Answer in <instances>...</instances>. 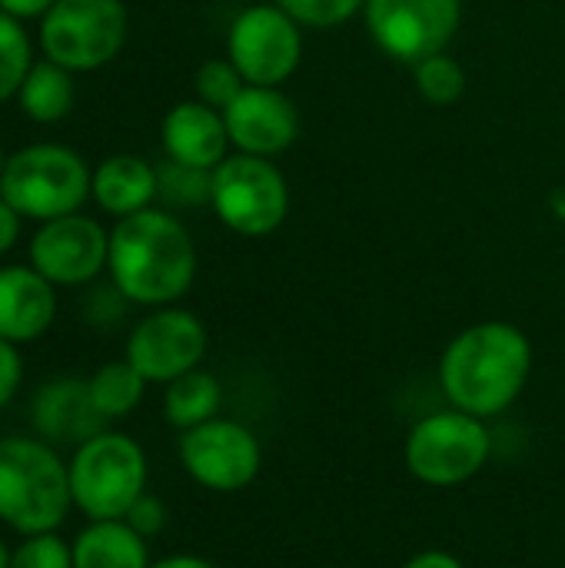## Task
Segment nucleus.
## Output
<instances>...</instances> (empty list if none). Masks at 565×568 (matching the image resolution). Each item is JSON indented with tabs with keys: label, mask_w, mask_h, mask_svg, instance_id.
Returning a JSON list of instances; mask_svg holds the SVG:
<instances>
[{
	"label": "nucleus",
	"mask_w": 565,
	"mask_h": 568,
	"mask_svg": "<svg viewBox=\"0 0 565 568\" xmlns=\"http://www.w3.org/2000/svg\"><path fill=\"white\" fill-rule=\"evenodd\" d=\"M533 376L529 336L503 320L476 323L450 339L440 356V386L453 409L480 419L503 416Z\"/></svg>",
	"instance_id": "nucleus-1"
},
{
	"label": "nucleus",
	"mask_w": 565,
	"mask_h": 568,
	"mask_svg": "<svg viewBox=\"0 0 565 568\" xmlns=\"http://www.w3.org/2000/svg\"><path fill=\"white\" fill-rule=\"evenodd\" d=\"M110 283L127 303L173 306L196 280V246L190 230L163 210H140L117 220L107 256Z\"/></svg>",
	"instance_id": "nucleus-2"
},
{
	"label": "nucleus",
	"mask_w": 565,
	"mask_h": 568,
	"mask_svg": "<svg viewBox=\"0 0 565 568\" xmlns=\"http://www.w3.org/2000/svg\"><path fill=\"white\" fill-rule=\"evenodd\" d=\"M73 509L70 463L40 436L0 439V523L17 536L57 532Z\"/></svg>",
	"instance_id": "nucleus-3"
},
{
	"label": "nucleus",
	"mask_w": 565,
	"mask_h": 568,
	"mask_svg": "<svg viewBox=\"0 0 565 568\" xmlns=\"http://www.w3.org/2000/svg\"><path fill=\"white\" fill-rule=\"evenodd\" d=\"M93 170L63 143H30L7 156L0 173V196L23 220H57L80 213L90 196Z\"/></svg>",
	"instance_id": "nucleus-4"
},
{
	"label": "nucleus",
	"mask_w": 565,
	"mask_h": 568,
	"mask_svg": "<svg viewBox=\"0 0 565 568\" xmlns=\"http://www.w3.org/2000/svg\"><path fill=\"white\" fill-rule=\"evenodd\" d=\"M147 479H150L147 453L127 433L103 429L73 449L70 459L73 509H80L90 523L123 519L130 506L147 493Z\"/></svg>",
	"instance_id": "nucleus-5"
},
{
	"label": "nucleus",
	"mask_w": 565,
	"mask_h": 568,
	"mask_svg": "<svg viewBox=\"0 0 565 568\" xmlns=\"http://www.w3.org/2000/svg\"><path fill=\"white\" fill-rule=\"evenodd\" d=\"M490 456L493 436L486 419L453 406L423 416L403 443L406 469L433 489H453L476 479Z\"/></svg>",
	"instance_id": "nucleus-6"
},
{
	"label": "nucleus",
	"mask_w": 565,
	"mask_h": 568,
	"mask_svg": "<svg viewBox=\"0 0 565 568\" xmlns=\"http://www.w3.org/2000/svg\"><path fill=\"white\" fill-rule=\"evenodd\" d=\"M123 0H57L40 17V50L70 73L107 67L127 43Z\"/></svg>",
	"instance_id": "nucleus-7"
},
{
	"label": "nucleus",
	"mask_w": 565,
	"mask_h": 568,
	"mask_svg": "<svg viewBox=\"0 0 565 568\" xmlns=\"http://www.w3.org/2000/svg\"><path fill=\"white\" fill-rule=\"evenodd\" d=\"M210 206L240 236H270L290 213V186L266 156L233 153L213 170Z\"/></svg>",
	"instance_id": "nucleus-8"
},
{
	"label": "nucleus",
	"mask_w": 565,
	"mask_h": 568,
	"mask_svg": "<svg viewBox=\"0 0 565 568\" xmlns=\"http://www.w3.org/2000/svg\"><path fill=\"white\" fill-rule=\"evenodd\" d=\"M226 57L246 83L280 87L303 60L300 23L280 3H253L230 23Z\"/></svg>",
	"instance_id": "nucleus-9"
},
{
	"label": "nucleus",
	"mask_w": 565,
	"mask_h": 568,
	"mask_svg": "<svg viewBox=\"0 0 565 568\" xmlns=\"http://www.w3.org/2000/svg\"><path fill=\"white\" fill-rule=\"evenodd\" d=\"M176 456L183 473L210 493H240L263 469V446L256 433L223 416L180 433Z\"/></svg>",
	"instance_id": "nucleus-10"
},
{
	"label": "nucleus",
	"mask_w": 565,
	"mask_h": 568,
	"mask_svg": "<svg viewBox=\"0 0 565 568\" xmlns=\"http://www.w3.org/2000/svg\"><path fill=\"white\" fill-rule=\"evenodd\" d=\"M363 17L383 53L403 63H420L453 43L463 0H366Z\"/></svg>",
	"instance_id": "nucleus-11"
},
{
	"label": "nucleus",
	"mask_w": 565,
	"mask_h": 568,
	"mask_svg": "<svg viewBox=\"0 0 565 568\" xmlns=\"http://www.w3.org/2000/svg\"><path fill=\"white\" fill-rule=\"evenodd\" d=\"M210 336L196 313L180 306L150 310L127 336V363L147 383H173L190 369H200Z\"/></svg>",
	"instance_id": "nucleus-12"
},
{
	"label": "nucleus",
	"mask_w": 565,
	"mask_h": 568,
	"mask_svg": "<svg viewBox=\"0 0 565 568\" xmlns=\"http://www.w3.org/2000/svg\"><path fill=\"white\" fill-rule=\"evenodd\" d=\"M110 233L83 213H67L37 226L27 246L30 266L53 286H87L107 270Z\"/></svg>",
	"instance_id": "nucleus-13"
},
{
	"label": "nucleus",
	"mask_w": 565,
	"mask_h": 568,
	"mask_svg": "<svg viewBox=\"0 0 565 568\" xmlns=\"http://www.w3.org/2000/svg\"><path fill=\"white\" fill-rule=\"evenodd\" d=\"M230 143L250 156H280L300 136V113L280 87L246 83L240 97L223 110Z\"/></svg>",
	"instance_id": "nucleus-14"
},
{
	"label": "nucleus",
	"mask_w": 565,
	"mask_h": 568,
	"mask_svg": "<svg viewBox=\"0 0 565 568\" xmlns=\"http://www.w3.org/2000/svg\"><path fill=\"white\" fill-rule=\"evenodd\" d=\"M30 426L50 446H83L107 429V419L97 413L87 379L57 376L43 383L30 399Z\"/></svg>",
	"instance_id": "nucleus-15"
},
{
	"label": "nucleus",
	"mask_w": 565,
	"mask_h": 568,
	"mask_svg": "<svg viewBox=\"0 0 565 568\" xmlns=\"http://www.w3.org/2000/svg\"><path fill=\"white\" fill-rule=\"evenodd\" d=\"M57 320V286L30 263L0 266V339L23 346L40 339Z\"/></svg>",
	"instance_id": "nucleus-16"
},
{
	"label": "nucleus",
	"mask_w": 565,
	"mask_h": 568,
	"mask_svg": "<svg viewBox=\"0 0 565 568\" xmlns=\"http://www.w3.org/2000/svg\"><path fill=\"white\" fill-rule=\"evenodd\" d=\"M160 140H163L167 160H176L196 170H216L226 160V146H230L223 113L206 106L203 100H183L170 106L160 126Z\"/></svg>",
	"instance_id": "nucleus-17"
},
{
	"label": "nucleus",
	"mask_w": 565,
	"mask_h": 568,
	"mask_svg": "<svg viewBox=\"0 0 565 568\" xmlns=\"http://www.w3.org/2000/svg\"><path fill=\"white\" fill-rule=\"evenodd\" d=\"M90 196L103 213L117 220L150 210V203L157 200V166H150L137 153H113L93 170Z\"/></svg>",
	"instance_id": "nucleus-18"
},
{
	"label": "nucleus",
	"mask_w": 565,
	"mask_h": 568,
	"mask_svg": "<svg viewBox=\"0 0 565 568\" xmlns=\"http://www.w3.org/2000/svg\"><path fill=\"white\" fill-rule=\"evenodd\" d=\"M73 568H150L147 539L123 519H100L77 532Z\"/></svg>",
	"instance_id": "nucleus-19"
},
{
	"label": "nucleus",
	"mask_w": 565,
	"mask_h": 568,
	"mask_svg": "<svg viewBox=\"0 0 565 568\" xmlns=\"http://www.w3.org/2000/svg\"><path fill=\"white\" fill-rule=\"evenodd\" d=\"M73 73L53 60H37L17 93L20 110L33 120V123H57L73 110Z\"/></svg>",
	"instance_id": "nucleus-20"
},
{
	"label": "nucleus",
	"mask_w": 565,
	"mask_h": 568,
	"mask_svg": "<svg viewBox=\"0 0 565 568\" xmlns=\"http://www.w3.org/2000/svg\"><path fill=\"white\" fill-rule=\"evenodd\" d=\"M223 403V389L220 379L206 369H190L180 379L167 383L163 393V416L173 429L186 433L193 426H203L210 419H216Z\"/></svg>",
	"instance_id": "nucleus-21"
},
{
	"label": "nucleus",
	"mask_w": 565,
	"mask_h": 568,
	"mask_svg": "<svg viewBox=\"0 0 565 568\" xmlns=\"http://www.w3.org/2000/svg\"><path fill=\"white\" fill-rule=\"evenodd\" d=\"M87 386H90V396H93L97 413L107 423H113V419H127L143 403V393H147L150 383L127 359H117V363L100 366L87 379Z\"/></svg>",
	"instance_id": "nucleus-22"
},
{
	"label": "nucleus",
	"mask_w": 565,
	"mask_h": 568,
	"mask_svg": "<svg viewBox=\"0 0 565 568\" xmlns=\"http://www.w3.org/2000/svg\"><path fill=\"white\" fill-rule=\"evenodd\" d=\"M33 63V43L23 30V20L0 13V103L20 93Z\"/></svg>",
	"instance_id": "nucleus-23"
},
{
	"label": "nucleus",
	"mask_w": 565,
	"mask_h": 568,
	"mask_svg": "<svg viewBox=\"0 0 565 568\" xmlns=\"http://www.w3.org/2000/svg\"><path fill=\"white\" fill-rule=\"evenodd\" d=\"M413 80L420 97L433 106H453L466 90V70L446 50L413 63Z\"/></svg>",
	"instance_id": "nucleus-24"
},
{
	"label": "nucleus",
	"mask_w": 565,
	"mask_h": 568,
	"mask_svg": "<svg viewBox=\"0 0 565 568\" xmlns=\"http://www.w3.org/2000/svg\"><path fill=\"white\" fill-rule=\"evenodd\" d=\"M210 193H213V170H196L176 160L157 166V196H163L170 206H200L210 203Z\"/></svg>",
	"instance_id": "nucleus-25"
},
{
	"label": "nucleus",
	"mask_w": 565,
	"mask_h": 568,
	"mask_svg": "<svg viewBox=\"0 0 565 568\" xmlns=\"http://www.w3.org/2000/svg\"><path fill=\"white\" fill-rule=\"evenodd\" d=\"M196 97L206 103V106H213V110H226L236 97H240V90L246 87V80H243V73L233 67V60L230 57H213V60H206L200 70H196Z\"/></svg>",
	"instance_id": "nucleus-26"
},
{
	"label": "nucleus",
	"mask_w": 565,
	"mask_h": 568,
	"mask_svg": "<svg viewBox=\"0 0 565 568\" xmlns=\"http://www.w3.org/2000/svg\"><path fill=\"white\" fill-rule=\"evenodd\" d=\"M10 568H73V546L57 532L23 536L10 552Z\"/></svg>",
	"instance_id": "nucleus-27"
},
{
	"label": "nucleus",
	"mask_w": 565,
	"mask_h": 568,
	"mask_svg": "<svg viewBox=\"0 0 565 568\" xmlns=\"http://www.w3.org/2000/svg\"><path fill=\"white\" fill-rule=\"evenodd\" d=\"M300 27H313V30H333L340 23H346L353 13L363 10L366 0H276Z\"/></svg>",
	"instance_id": "nucleus-28"
},
{
	"label": "nucleus",
	"mask_w": 565,
	"mask_h": 568,
	"mask_svg": "<svg viewBox=\"0 0 565 568\" xmlns=\"http://www.w3.org/2000/svg\"><path fill=\"white\" fill-rule=\"evenodd\" d=\"M123 523H127L130 529H137L143 539H153V536H160V532L167 529V506H163L160 496L143 493V496L130 506V513L123 516Z\"/></svg>",
	"instance_id": "nucleus-29"
},
{
	"label": "nucleus",
	"mask_w": 565,
	"mask_h": 568,
	"mask_svg": "<svg viewBox=\"0 0 565 568\" xmlns=\"http://www.w3.org/2000/svg\"><path fill=\"white\" fill-rule=\"evenodd\" d=\"M23 383V359H20V346L0 339V409L17 396Z\"/></svg>",
	"instance_id": "nucleus-30"
},
{
	"label": "nucleus",
	"mask_w": 565,
	"mask_h": 568,
	"mask_svg": "<svg viewBox=\"0 0 565 568\" xmlns=\"http://www.w3.org/2000/svg\"><path fill=\"white\" fill-rule=\"evenodd\" d=\"M20 223H23V216L0 196V256L10 253V250L17 246V240H20Z\"/></svg>",
	"instance_id": "nucleus-31"
},
{
	"label": "nucleus",
	"mask_w": 565,
	"mask_h": 568,
	"mask_svg": "<svg viewBox=\"0 0 565 568\" xmlns=\"http://www.w3.org/2000/svg\"><path fill=\"white\" fill-rule=\"evenodd\" d=\"M57 0H0V13L17 20H40Z\"/></svg>",
	"instance_id": "nucleus-32"
},
{
	"label": "nucleus",
	"mask_w": 565,
	"mask_h": 568,
	"mask_svg": "<svg viewBox=\"0 0 565 568\" xmlns=\"http://www.w3.org/2000/svg\"><path fill=\"white\" fill-rule=\"evenodd\" d=\"M400 568H466L453 552H446V549H423V552H416V556H410L406 562Z\"/></svg>",
	"instance_id": "nucleus-33"
},
{
	"label": "nucleus",
	"mask_w": 565,
	"mask_h": 568,
	"mask_svg": "<svg viewBox=\"0 0 565 568\" xmlns=\"http://www.w3.org/2000/svg\"><path fill=\"white\" fill-rule=\"evenodd\" d=\"M150 568H216L210 559H200V556H186V552H180V556H167V559H160V562H150Z\"/></svg>",
	"instance_id": "nucleus-34"
},
{
	"label": "nucleus",
	"mask_w": 565,
	"mask_h": 568,
	"mask_svg": "<svg viewBox=\"0 0 565 568\" xmlns=\"http://www.w3.org/2000/svg\"><path fill=\"white\" fill-rule=\"evenodd\" d=\"M10 552L13 549H7V542L0 539V568H10Z\"/></svg>",
	"instance_id": "nucleus-35"
},
{
	"label": "nucleus",
	"mask_w": 565,
	"mask_h": 568,
	"mask_svg": "<svg viewBox=\"0 0 565 568\" xmlns=\"http://www.w3.org/2000/svg\"><path fill=\"white\" fill-rule=\"evenodd\" d=\"M3 163H7V153H3V146H0V173H3Z\"/></svg>",
	"instance_id": "nucleus-36"
},
{
	"label": "nucleus",
	"mask_w": 565,
	"mask_h": 568,
	"mask_svg": "<svg viewBox=\"0 0 565 568\" xmlns=\"http://www.w3.org/2000/svg\"><path fill=\"white\" fill-rule=\"evenodd\" d=\"M326 568H343V566H326Z\"/></svg>",
	"instance_id": "nucleus-37"
}]
</instances>
